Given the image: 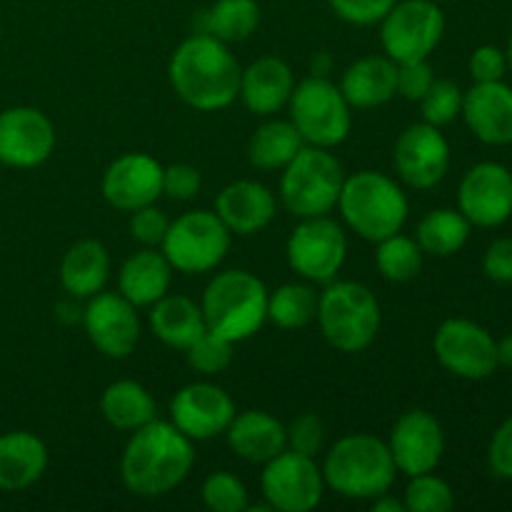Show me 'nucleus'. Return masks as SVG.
I'll return each instance as SVG.
<instances>
[{
    "mask_svg": "<svg viewBox=\"0 0 512 512\" xmlns=\"http://www.w3.org/2000/svg\"><path fill=\"white\" fill-rule=\"evenodd\" d=\"M193 463V440L168 420L155 418L130 435L120 460V478L138 498H160L188 478Z\"/></svg>",
    "mask_w": 512,
    "mask_h": 512,
    "instance_id": "obj_1",
    "label": "nucleus"
},
{
    "mask_svg": "<svg viewBox=\"0 0 512 512\" xmlns=\"http://www.w3.org/2000/svg\"><path fill=\"white\" fill-rule=\"evenodd\" d=\"M240 65L228 43L208 33H195L175 48L168 65L173 90L190 108L213 113L235 103L240 90Z\"/></svg>",
    "mask_w": 512,
    "mask_h": 512,
    "instance_id": "obj_2",
    "label": "nucleus"
},
{
    "mask_svg": "<svg viewBox=\"0 0 512 512\" xmlns=\"http://www.w3.org/2000/svg\"><path fill=\"white\" fill-rule=\"evenodd\" d=\"M395 475L398 468L388 443L368 433L335 440L323 463L325 488L348 500H373L390 493Z\"/></svg>",
    "mask_w": 512,
    "mask_h": 512,
    "instance_id": "obj_3",
    "label": "nucleus"
},
{
    "mask_svg": "<svg viewBox=\"0 0 512 512\" xmlns=\"http://www.w3.org/2000/svg\"><path fill=\"white\" fill-rule=\"evenodd\" d=\"M268 288L248 270H225L205 288L200 310L205 328L230 343L253 338L268 320Z\"/></svg>",
    "mask_w": 512,
    "mask_h": 512,
    "instance_id": "obj_4",
    "label": "nucleus"
},
{
    "mask_svg": "<svg viewBox=\"0 0 512 512\" xmlns=\"http://www.w3.org/2000/svg\"><path fill=\"white\" fill-rule=\"evenodd\" d=\"M338 208L355 235L370 243H380L388 235L403 230L410 205L403 188L390 175L360 170L345 178Z\"/></svg>",
    "mask_w": 512,
    "mask_h": 512,
    "instance_id": "obj_5",
    "label": "nucleus"
},
{
    "mask_svg": "<svg viewBox=\"0 0 512 512\" xmlns=\"http://www.w3.org/2000/svg\"><path fill=\"white\" fill-rule=\"evenodd\" d=\"M323 338L340 353H360L378 338L380 303L373 290L353 280H330L318 295V315Z\"/></svg>",
    "mask_w": 512,
    "mask_h": 512,
    "instance_id": "obj_6",
    "label": "nucleus"
},
{
    "mask_svg": "<svg viewBox=\"0 0 512 512\" xmlns=\"http://www.w3.org/2000/svg\"><path fill=\"white\" fill-rule=\"evenodd\" d=\"M343 183V165L328 148L303 145L280 175V200L295 218H318L338 205Z\"/></svg>",
    "mask_w": 512,
    "mask_h": 512,
    "instance_id": "obj_7",
    "label": "nucleus"
},
{
    "mask_svg": "<svg viewBox=\"0 0 512 512\" xmlns=\"http://www.w3.org/2000/svg\"><path fill=\"white\" fill-rule=\"evenodd\" d=\"M288 108L290 123L303 135L305 145L338 148L353 128V105L345 100L340 85L323 75H310L295 85Z\"/></svg>",
    "mask_w": 512,
    "mask_h": 512,
    "instance_id": "obj_8",
    "label": "nucleus"
},
{
    "mask_svg": "<svg viewBox=\"0 0 512 512\" xmlns=\"http://www.w3.org/2000/svg\"><path fill=\"white\" fill-rule=\"evenodd\" d=\"M230 233L215 210H193L170 223L163 240V255L173 270L185 275L208 273L225 260L230 250Z\"/></svg>",
    "mask_w": 512,
    "mask_h": 512,
    "instance_id": "obj_9",
    "label": "nucleus"
},
{
    "mask_svg": "<svg viewBox=\"0 0 512 512\" xmlns=\"http://www.w3.org/2000/svg\"><path fill=\"white\" fill-rule=\"evenodd\" d=\"M445 35V15L433 0H403L380 20V43L395 63L428 60Z\"/></svg>",
    "mask_w": 512,
    "mask_h": 512,
    "instance_id": "obj_10",
    "label": "nucleus"
},
{
    "mask_svg": "<svg viewBox=\"0 0 512 512\" xmlns=\"http://www.w3.org/2000/svg\"><path fill=\"white\" fill-rule=\"evenodd\" d=\"M288 265L308 283H325L338 278L348 258V238L343 228L328 215L303 218L285 245Z\"/></svg>",
    "mask_w": 512,
    "mask_h": 512,
    "instance_id": "obj_11",
    "label": "nucleus"
},
{
    "mask_svg": "<svg viewBox=\"0 0 512 512\" xmlns=\"http://www.w3.org/2000/svg\"><path fill=\"white\" fill-rule=\"evenodd\" d=\"M260 488L270 510L310 512L323 500V468H318L315 458L283 450L265 463Z\"/></svg>",
    "mask_w": 512,
    "mask_h": 512,
    "instance_id": "obj_12",
    "label": "nucleus"
},
{
    "mask_svg": "<svg viewBox=\"0 0 512 512\" xmlns=\"http://www.w3.org/2000/svg\"><path fill=\"white\" fill-rule=\"evenodd\" d=\"M433 350L448 373L473 383L490 378L500 365L498 340L483 325L465 318L445 320L435 333Z\"/></svg>",
    "mask_w": 512,
    "mask_h": 512,
    "instance_id": "obj_13",
    "label": "nucleus"
},
{
    "mask_svg": "<svg viewBox=\"0 0 512 512\" xmlns=\"http://www.w3.org/2000/svg\"><path fill=\"white\" fill-rule=\"evenodd\" d=\"M393 163L400 180L408 188L430 190L443 183L450 168V145L440 128L430 123H415L398 135L393 148Z\"/></svg>",
    "mask_w": 512,
    "mask_h": 512,
    "instance_id": "obj_14",
    "label": "nucleus"
},
{
    "mask_svg": "<svg viewBox=\"0 0 512 512\" xmlns=\"http://www.w3.org/2000/svg\"><path fill=\"white\" fill-rule=\"evenodd\" d=\"M458 210L478 228H500L512 218V173L503 163L485 160L463 175Z\"/></svg>",
    "mask_w": 512,
    "mask_h": 512,
    "instance_id": "obj_15",
    "label": "nucleus"
},
{
    "mask_svg": "<svg viewBox=\"0 0 512 512\" xmlns=\"http://www.w3.org/2000/svg\"><path fill=\"white\" fill-rule=\"evenodd\" d=\"M88 340L105 358L123 360L135 353L140 343V320L135 305L120 293H95L83 310Z\"/></svg>",
    "mask_w": 512,
    "mask_h": 512,
    "instance_id": "obj_16",
    "label": "nucleus"
},
{
    "mask_svg": "<svg viewBox=\"0 0 512 512\" xmlns=\"http://www.w3.org/2000/svg\"><path fill=\"white\" fill-rule=\"evenodd\" d=\"M388 448L398 473H405L408 478L430 473V470L438 468L445 453L443 425L428 410H408L395 420Z\"/></svg>",
    "mask_w": 512,
    "mask_h": 512,
    "instance_id": "obj_17",
    "label": "nucleus"
},
{
    "mask_svg": "<svg viewBox=\"0 0 512 512\" xmlns=\"http://www.w3.org/2000/svg\"><path fill=\"white\" fill-rule=\"evenodd\" d=\"M53 150L55 128L43 110L18 105L0 113V163L10 168H38Z\"/></svg>",
    "mask_w": 512,
    "mask_h": 512,
    "instance_id": "obj_18",
    "label": "nucleus"
},
{
    "mask_svg": "<svg viewBox=\"0 0 512 512\" xmlns=\"http://www.w3.org/2000/svg\"><path fill=\"white\" fill-rule=\"evenodd\" d=\"M235 403L213 383H190L170 400V423L190 440H213L225 435L235 418Z\"/></svg>",
    "mask_w": 512,
    "mask_h": 512,
    "instance_id": "obj_19",
    "label": "nucleus"
},
{
    "mask_svg": "<svg viewBox=\"0 0 512 512\" xmlns=\"http://www.w3.org/2000/svg\"><path fill=\"white\" fill-rule=\"evenodd\" d=\"M103 198L113 208L133 213L163 198V165L148 153H125L103 173Z\"/></svg>",
    "mask_w": 512,
    "mask_h": 512,
    "instance_id": "obj_20",
    "label": "nucleus"
},
{
    "mask_svg": "<svg viewBox=\"0 0 512 512\" xmlns=\"http://www.w3.org/2000/svg\"><path fill=\"white\" fill-rule=\"evenodd\" d=\"M460 115L480 143L512 145V88L503 80L475 83L463 95Z\"/></svg>",
    "mask_w": 512,
    "mask_h": 512,
    "instance_id": "obj_21",
    "label": "nucleus"
},
{
    "mask_svg": "<svg viewBox=\"0 0 512 512\" xmlns=\"http://www.w3.org/2000/svg\"><path fill=\"white\" fill-rule=\"evenodd\" d=\"M215 215L233 235H255L275 218V195L258 180H235L215 198Z\"/></svg>",
    "mask_w": 512,
    "mask_h": 512,
    "instance_id": "obj_22",
    "label": "nucleus"
},
{
    "mask_svg": "<svg viewBox=\"0 0 512 512\" xmlns=\"http://www.w3.org/2000/svg\"><path fill=\"white\" fill-rule=\"evenodd\" d=\"M293 88L295 75L290 65L275 55H265L240 73L238 98L250 113L268 118L288 105Z\"/></svg>",
    "mask_w": 512,
    "mask_h": 512,
    "instance_id": "obj_23",
    "label": "nucleus"
},
{
    "mask_svg": "<svg viewBox=\"0 0 512 512\" xmlns=\"http://www.w3.org/2000/svg\"><path fill=\"white\" fill-rule=\"evenodd\" d=\"M230 450L238 458L248 460V463L265 465L288 450V440H285V425L278 418H273L265 410H245V413H235L230 420L228 430H225Z\"/></svg>",
    "mask_w": 512,
    "mask_h": 512,
    "instance_id": "obj_24",
    "label": "nucleus"
},
{
    "mask_svg": "<svg viewBox=\"0 0 512 512\" xmlns=\"http://www.w3.org/2000/svg\"><path fill=\"white\" fill-rule=\"evenodd\" d=\"M340 90L353 108H378L398 95V63L388 55H365L340 78Z\"/></svg>",
    "mask_w": 512,
    "mask_h": 512,
    "instance_id": "obj_25",
    "label": "nucleus"
},
{
    "mask_svg": "<svg viewBox=\"0 0 512 512\" xmlns=\"http://www.w3.org/2000/svg\"><path fill=\"white\" fill-rule=\"evenodd\" d=\"M48 468V448L38 435L13 430L0 435V490L18 493L43 478Z\"/></svg>",
    "mask_w": 512,
    "mask_h": 512,
    "instance_id": "obj_26",
    "label": "nucleus"
},
{
    "mask_svg": "<svg viewBox=\"0 0 512 512\" xmlns=\"http://www.w3.org/2000/svg\"><path fill=\"white\" fill-rule=\"evenodd\" d=\"M170 278H173V265L163 255V250L143 248L130 255L118 273V293L135 308L158 303L163 295H168Z\"/></svg>",
    "mask_w": 512,
    "mask_h": 512,
    "instance_id": "obj_27",
    "label": "nucleus"
},
{
    "mask_svg": "<svg viewBox=\"0 0 512 512\" xmlns=\"http://www.w3.org/2000/svg\"><path fill=\"white\" fill-rule=\"evenodd\" d=\"M110 278V255L100 240H80L60 263V283L65 293L73 298L88 300L95 293L105 290Z\"/></svg>",
    "mask_w": 512,
    "mask_h": 512,
    "instance_id": "obj_28",
    "label": "nucleus"
},
{
    "mask_svg": "<svg viewBox=\"0 0 512 512\" xmlns=\"http://www.w3.org/2000/svg\"><path fill=\"white\" fill-rule=\"evenodd\" d=\"M150 330L168 348L185 350L198 335H203V310L188 295H163L150 310Z\"/></svg>",
    "mask_w": 512,
    "mask_h": 512,
    "instance_id": "obj_29",
    "label": "nucleus"
},
{
    "mask_svg": "<svg viewBox=\"0 0 512 512\" xmlns=\"http://www.w3.org/2000/svg\"><path fill=\"white\" fill-rule=\"evenodd\" d=\"M100 413L115 430L133 433V430L155 420V400L135 380H115L103 390Z\"/></svg>",
    "mask_w": 512,
    "mask_h": 512,
    "instance_id": "obj_30",
    "label": "nucleus"
},
{
    "mask_svg": "<svg viewBox=\"0 0 512 512\" xmlns=\"http://www.w3.org/2000/svg\"><path fill=\"white\" fill-rule=\"evenodd\" d=\"M305 140L290 120H268L248 143L250 165L260 170H283L303 150Z\"/></svg>",
    "mask_w": 512,
    "mask_h": 512,
    "instance_id": "obj_31",
    "label": "nucleus"
},
{
    "mask_svg": "<svg viewBox=\"0 0 512 512\" xmlns=\"http://www.w3.org/2000/svg\"><path fill=\"white\" fill-rule=\"evenodd\" d=\"M470 220L460 210L453 208H435L418 223V240L420 250L435 258H450L460 253L470 238Z\"/></svg>",
    "mask_w": 512,
    "mask_h": 512,
    "instance_id": "obj_32",
    "label": "nucleus"
},
{
    "mask_svg": "<svg viewBox=\"0 0 512 512\" xmlns=\"http://www.w3.org/2000/svg\"><path fill=\"white\" fill-rule=\"evenodd\" d=\"M260 5L255 0H215L203 13V33L223 43H243L258 30Z\"/></svg>",
    "mask_w": 512,
    "mask_h": 512,
    "instance_id": "obj_33",
    "label": "nucleus"
},
{
    "mask_svg": "<svg viewBox=\"0 0 512 512\" xmlns=\"http://www.w3.org/2000/svg\"><path fill=\"white\" fill-rule=\"evenodd\" d=\"M318 315V293L305 283H285L268 295V320L283 330H300Z\"/></svg>",
    "mask_w": 512,
    "mask_h": 512,
    "instance_id": "obj_34",
    "label": "nucleus"
},
{
    "mask_svg": "<svg viewBox=\"0 0 512 512\" xmlns=\"http://www.w3.org/2000/svg\"><path fill=\"white\" fill-rule=\"evenodd\" d=\"M423 250H420L418 240L408 238L403 233L388 235L378 243V253H375V265H378L380 275L390 283H410L423 270Z\"/></svg>",
    "mask_w": 512,
    "mask_h": 512,
    "instance_id": "obj_35",
    "label": "nucleus"
},
{
    "mask_svg": "<svg viewBox=\"0 0 512 512\" xmlns=\"http://www.w3.org/2000/svg\"><path fill=\"white\" fill-rule=\"evenodd\" d=\"M403 503L408 512H448L455 505V495L453 488L430 470L410 478Z\"/></svg>",
    "mask_w": 512,
    "mask_h": 512,
    "instance_id": "obj_36",
    "label": "nucleus"
},
{
    "mask_svg": "<svg viewBox=\"0 0 512 512\" xmlns=\"http://www.w3.org/2000/svg\"><path fill=\"white\" fill-rule=\"evenodd\" d=\"M233 345L235 343L220 338L218 333L205 330L203 335H198V338L185 348V358H188V365L195 373L218 375L223 373V370H228L230 363H233Z\"/></svg>",
    "mask_w": 512,
    "mask_h": 512,
    "instance_id": "obj_37",
    "label": "nucleus"
},
{
    "mask_svg": "<svg viewBox=\"0 0 512 512\" xmlns=\"http://www.w3.org/2000/svg\"><path fill=\"white\" fill-rule=\"evenodd\" d=\"M463 90L453 80H433L428 93L420 100V110H423L425 123L443 128V125L453 123L460 113H463Z\"/></svg>",
    "mask_w": 512,
    "mask_h": 512,
    "instance_id": "obj_38",
    "label": "nucleus"
},
{
    "mask_svg": "<svg viewBox=\"0 0 512 512\" xmlns=\"http://www.w3.org/2000/svg\"><path fill=\"white\" fill-rule=\"evenodd\" d=\"M200 495H203L205 508L213 512H243L250 508L248 490H245L243 480L235 478L233 473H225V470L210 473L205 478Z\"/></svg>",
    "mask_w": 512,
    "mask_h": 512,
    "instance_id": "obj_39",
    "label": "nucleus"
},
{
    "mask_svg": "<svg viewBox=\"0 0 512 512\" xmlns=\"http://www.w3.org/2000/svg\"><path fill=\"white\" fill-rule=\"evenodd\" d=\"M288 450L308 458H318L325 445V423L315 413H303L285 428Z\"/></svg>",
    "mask_w": 512,
    "mask_h": 512,
    "instance_id": "obj_40",
    "label": "nucleus"
},
{
    "mask_svg": "<svg viewBox=\"0 0 512 512\" xmlns=\"http://www.w3.org/2000/svg\"><path fill=\"white\" fill-rule=\"evenodd\" d=\"M168 228V215L160 208H155V203L130 213V235H133V240H138L143 248H158V245H163Z\"/></svg>",
    "mask_w": 512,
    "mask_h": 512,
    "instance_id": "obj_41",
    "label": "nucleus"
},
{
    "mask_svg": "<svg viewBox=\"0 0 512 512\" xmlns=\"http://www.w3.org/2000/svg\"><path fill=\"white\" fill-rule=\"evenodd\" d=\"M340 20L350 25H375L398 0H328Z\"/></svg>",
    "mask_w": 512,
    "mask_h": 512,
    "instance_id": "obj_42",
    "label": "nucleus"
},
{
    "mask_svg": "<svg viewBox=\"0 0 512 512\" xmlns=\"http://www.w3.org/2000/svg\"><path fill=\"white\" fill-rule=\"evenodd\" d=\"M203 188V178L195 165L188 163H175L170 168H163V195L170 200H193L195 195Z\"/></svg>",
    "mask_w": 512,
    "mask_h": 512,
    "instance_id": "obj_43",
    "label": "nucleus"
},
{
    "mask_svg": "<svg viewBox=\"0 0 512 512\" xmlns=\"http://www.w3.org/2000/svg\"><path fill=\"white\" fill-rule=\"evenodd\" d=\"M435 73L430 68L428 60H408V63H398V95L405 100L420 103L423 95L428 93L433 85Z\"/></svg>",
    "mask_w": 512,
    "mask_h": 512,
    "instance_id": "obj_44",
    "label": "nucleus"
},
{
    "mask_svg": "<svg viewBox=\"0 0 512 512\" xmlns=\"http://www.w3.org/2000/svg\"><path fill=\"white\" fill-rule=\"evenodd\" d=\"M508 73V58L498 45H480L470 55V75L475 83H495Z\"/></svg>",
    "mask_w": 512,
    "mask_h": 512,
    "instance_id": "obj_45",
    "label": "nucleus"
},
{
    "mask_svg": "<svg viewBox=\"0 0 512 512\" xmlns=\"http://www.w3.org/2000/svg\"><path fill=\"white\" fill-rule=\"evenodd\" d=\"M488 463L495 478L512 480V415L493 433L488 448Z\"/></svg>",
    "mask_w": 512,
    "mask_h": 512,
    "instance_id": "obj_46",
    "label": "nucleus"
},
{
    "mask_svg": "<svg viewBox=\"0 0 512 512\" xmlns=\"http://www.w3.org/2000/svg\"><path fill=\"white\" fill-rule=\"evenodd\" d=\"M483 273L493 283H512V238H498L488 245L483 255Z\"/></svg>",
    "mask_w": 512,
    "mask_h": 512,
    "instance_id": "obj_47",
    "label": "nucleus"
},
{
    "mask_svg": "<svg viewBox=\"0 0 512 512\" xmlns=\"http://www.w3.org/2000/svg\"><path fill=\"white\" fill-rule=\"evenodd\" d=\"M373 510L375 512H405V503L403 500H395L390 493L378 495L373 498Z\"/></svg>",
    "mask_w": 512,
    "mask_h": 512,
    "instance_id": "obj_48",
    "label": "nucleus"
},
{
    "mask_svg": "<svg viewBox=\"0 0 512 512\" xmlns=\"http://www.w3.org/2000/svg\"><path fill=\"white\" fill-rule=\"evenodd\" d=\"M498 363L512 370V333L498 343Z\"/></svg>",
    "mask_w": 512,
    "mask_h": 512,
    "instance_id": "obj_49",
    "label": "nucleus"
},
{
    "mask_svg": "<svg viewBox=\"0 0 512 512\" xmlns=\"http://www.w3.org/2000/svg\"><path fill=\"white\" fill-rule=\"evenodd\" d=\"M505 58H508V70L512 73V35L508 40V48H505Z\"/></svg>",
    "mask_w": 512,
    "mask_h": 512,
    "instance_id": "obj_50",
    "label": "nucleus"
}]
</instances>
